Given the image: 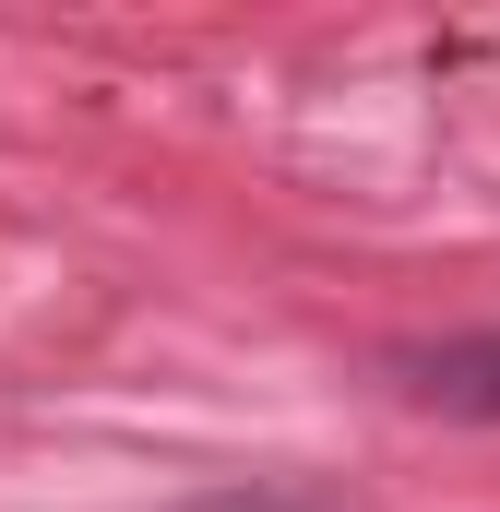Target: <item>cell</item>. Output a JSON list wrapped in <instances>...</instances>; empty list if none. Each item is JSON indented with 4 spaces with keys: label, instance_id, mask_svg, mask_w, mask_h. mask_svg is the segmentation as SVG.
I'll return each instance as SVG.
<instances>
[{
    "label": "cell",
    "instance_id": "6da1fadb",
    "mask_svg": "<svg viewBox=\"0 0 500 512\" xmlns=\"http://www.w3.org/2000/svg\"><path fill=\"white\" fill-rule=\"evenodd\" d=\"M381 370H393V393H405L417 417L500 429V322H489V334H429V346H393Z\"/></svg>",
    "mask_w": 500,
    "mask_h": 512
},
{
    "label": "cell",
    "instance_id": "7a4b0ae2",
    "mask_svg": "<svg viewBox=\"0 0 500 512\" xmlns=\"http://www.w3.org/2000/svg\"><path fill=\"white\" fill-rule=\"evenodd\" d=\"M191 512H322L310 489H215V501H191Z\"/></svg>",
    "mask_w": 500,
    "mask_h": 512
}]
</instances>
